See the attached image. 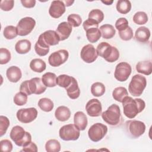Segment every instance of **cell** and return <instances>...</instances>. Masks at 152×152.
I'll list each match as a JSON object with an SVG mask.
<instances>
[{"label":"cell","instance_id":"1","mask_svg":"<svg viewBox=\"0 0 152 152\" xmlns=\"http://www.w3.org/2000/svg\"><path fill=\"white\" fill-rule=\"evenodd\" d=\"M122 103L124 114L129 119L134 118L145 107V102L142 99L140 98L134 99L128 96L124 99Z\"/></svg>","mask_w":152,"mask_h":152},{"label":"cell","instance_id":"2","mask_svg":"<svg viewBox=\"0 0 152 152\" xmlns=\"http://www.w3.org/2000/svg\"><path fill=\"white\" fill-rule=\"evenodd\" d=\"M96 50L97 55L108 62H114L119 58V52L118 49L105 42L100 43L97 45Z\"/></svg>","mask_w":152,"mask_h":152},{"label":"cell","instance_id":"3","mask_svg":"<svg viewBox=\"0 0 152 152\" xmlns=\"http://www.w3.org/2000/svg\"><path fill=\"white\" fill-rule=\"evenodd\" d=\"M11 139L19 147H25L31 141V134L20 126H14L10 134Z\"/></svg>","mask_w":152,"mask_h":152},{"label":"cell","instance_id":"4","mask_svg":"<svg viewBox=\"0 0 152 152\" xmlns=\"http://www.w3.org/2000/svg\"><path fill=\"white\" fill-rule=\"evenodd\" d=\"M102 118L107 124L112 126L118 125L121 119V110L118 105L112 104L107 109L102 113Z\"/></svg>","mask_w":152,"mask_h":152},{"label":"cell","instance_id":"5","mask_svg":"<svg viewBox=\"0 0 152 152\" xmlns=\"http://www.w3.org/2000/svg\"><path fill=\"white\" fill-rule=\"evenodd\" d=\"M146 86L145 77L140 74H136L132 77L128 86V90L132 96L138 97L142 94Z\"/></svg>","mask_w":152,"mask_h":152},{"label":"cell","instance_id":"6","mask_svg":"<svg viewBox=\"0 0 152 152\" xmlns=\"http://www.w3.org/2000/svg\"><path fill=\"white\" fill-rule=\"evenodd\" d=\"M80 130L74 124L62 126L59 131V137L64 141H75L78 139Z\"/></svg>","mask_w":152,"mask_h":152},{"label":"cell","instance_id":"7","mask_svg":"<svg viewBox=\"0 0 152 152\" xmlns=\"http://www.w3.org/2000/svg\"><path fill=\"white\" fill-rule=\"evenodd\" d=\"M126 129L131 137L137 138L142 135L145 131L144 123L137 120H129L125 122Z\"/></svg>","mask_w":152,"mask_h":152},{"label":"cell","instance_id":"8","mask_svg":"<svg viewBox=\"0 0 152 152\" xmlns=\"http://www.w3.org/2000/svg\"><path fill=\"white\" fill-rule=\"evenodd\" d=\"M107 127L102 123H96L90 126L88 131L89 138L93 142L100 141L106 135Z\"/></svg>","mask_w":152,"mask_h":152},{"label":"cell","instance_id":"9","mask_svg":"<svg viewBox=\"0 0 152 152\" xmlns=\"http://www.w3.org/2000/svg\"><path fill=\"white\" fill-rule=\"evenodd\" d=\"M36 26V21L32 17H26L21 18L17 24L18 35L24 36L30 33Z\"/></svg>","mask_w":152,"mask_h":152},{"label":"cell","instance_id":"10","mask_svg":"<svg viewBox=\"0 0 152 152\" xmlns=\"http://www.w3.org/2000/svg\"><path fill=\"white\" fill-rule=\"evenodd\" d=\"M131 66L128 63L121 62L118 64L115 67L114 77L119 81H125L131 75Z\"/></svg>","mask_w":152,"mask_h":152},{"label":"cell","instance_id":"11","mask_svg":"<svg viewBox=\"0 0 152 152\" xmlns=\"http://www.w3.org/2000/svg\"><path fill=\"white\" fill-rule=\"evenodd\" d=\"M18 120L21 123L28 124L33 121L37 116V110L34 107L19 109L16 113Z\"/></svg>","mask_w":152,"mask_h":152},{"label":"cell","instance_id":"12","mask_svg":"<svg viewBox=\"0 0 152 152\" xmlns=\"http://www.w3.org/2000/svg\"><path fill=\"white\" fill-rule=\"evenodd\" d=\"M69 57L68 52L65 49H60L50 54L48 58L50 65L57 67L64 64Z\"/></svg>","mask_w":152,"mask_h":152},{"label":"cell","instance_id":"13","mask_svg":"<svg viewBox=\"0 0 152 152\" xmlns=\"http://www.w3.org/2000/svg\"><path fill=\"white\" fill-rule=\"evenodd\" d=\"M81 59L86 63L94 62L98 56L97 50L91 44H88L83 47L80 52Z\"/></svg>","mask_w":152,"mask_h":152},{"label":"cell","instance_id":"14","mask_svg":"<svg viewBox=\"0 0 152 152\" xmlns=\"http://www.w3.org/2000/svg\"><path fill=\"white\" fill-rule=\"evenodd\" d=\"M86 109L87 114L90 116H99L102 112L101 102L97 99H92L87 103L86 105Z\"/></svg>","mask_w":152,"mask_h":152},{"label":"cell","instance_id":"15","mask_svg":"<svg viewBox=\"0 0 152 152\" xmlns=\"http://www.w3.org/2000/svg\"><path fill=\"white\" fill-rule=\"evenodd\" d=\"M65 12V5L62 1H53L49 9V15L54 18H58Z\"/></svg>","mask_w":152,"mask_h":152},{"label":"cell","instance_id":"16","mask_svg":"<svg viewBox=\"0 0 152 152\" xmlns=\"http://www.w3.org/2000/svg\"><path fill=\"white\" fill-rule=\"evenodd\" d=\"M28 85L31 94H40L46 90V87L43 84L42 79L39 77H34L28 80Z\"/></svg>","mask_w":152,"mask_h":152},{"label":"cell","instance_id":"17","mask_svg":"<svg viewBox=\"0 0 152 152\" xmlns=\"http://www.w3.org/2000/svg\"><path fill=\"white\" fill-rule=\"evenodd\" d=\"M39 37L49 46L58 45L60 41L59 37L56 31L51 30L43 32L39 36Z\"/></svg>","mask_w":152,"mask_h":152},{"label":"cell","instance_id":"18","mask_svg":"<svg viewBox=\"0 0 152 152\" xmlns=\"http://www.w3.org/2000/svg\"><path fill=\"white\" fill-rule=\"evenodd\" d=\"M72 26L68 23L64 21L59 24L56 32L59 37L60 41H63L68 39L72 32Z\"/></svg>","mask_w":152,"mask_h":152},{"label":"cell","instance_id":"19","mask_svg":"<svg viewBox=\"0 0 152 152\" xmlns=\"http://www.w3.org/2000/svg\"><path fill=\"white\" fill-rule=\"evenodd\" d=\"M74 124L80 131L84 130L88 124L87 118L84 112H77L74 116Z\"/></svg>","mask_w":152,"mask_h":152},{"label":"cell","instance_id":"20","mask_svg":"<svg viewBox=\"0 0 152 152\" xmlns=\"http://www.w3.org/2000/svg\"><path fill=\"white\" fill-rule=\"evenodd\" d=\"M6 75L10 82L17 83L21 78L22 72L20 68L18 66H11L7 69Z\"/></svg>","mask_w":152,"mask_h":152},{"label":"cell","instance_id":"21","mask_svg":"<svg viewBox=\"0 0 152 152\" xmlns=\"http://www.w3.org/2000/svg\"><path fill=\"white\" fill-rule=\"evenodd\" d=\"M150 37V30L144 26L140 27L135 33V39L140 43H146L148 41Z\"/></svg>","mask_w":152,"mask_h":152},{"label":"cell","instance_id":"22","mask_svg":"<svg viewBox=\"0 0 152 152\" xmlns=\"http://www.w3.org/2000/svg\"><path fill=\"white\" fill-rule=\"evenodd\" d=\"M68 97L71 99H77L80 94V90L78 87L77 81L75 78H72L71 83L66 88H65Z\"/></svg>","mask_w":152,"mask_h":152},{"label":"cell","instance_id":"23","mask_svg":"<svg viewBox=\"0 0 152 152\" xmlns=\"http://www.w3.org/2000/svg\"><path fill=\"white\" fill-rule=\"evenodd\" d=\"M55 118L59 121L64 122L70 118L71 111L68 107L65 106H59L55 112Z\"/></svg>","mask_w":152,"mask_h":152},{"label":"cell","instance_id":"24","mask_svg":"<svg viewBox=\"0 0 152 152\" xmlns=\"http://www.w3.org/2000/svg\"><path fill=\"white\" fill-rule=\"evenodd\" d=\"M31 42L27 39H22L18 40L15 45V51L19 54H26L31 49Z\"/></svg>","mask_w":152,"mask_h":152},{"label":"cell","instance_id":"25","mask_svg":"<svg viewBox=\"0 0 152 152\" xmlns=\"http://www.w3.org/2000/svg\"><path fill=\"white\" fill-rule=\"evenodd\" d=\"M136 70L139 73L149 75L152 72V63L150 61L138 62L136 65Z\"/></svg>","mask_w":152,"mask_h":152},{"label":"cell","instance_id":"26","mask_svg":"<svg viewBox=\"0 0 152 152\" xmlns=\"http://www.w3.org/2000/svg\"><path fill=\"white\" fill-rule=\"evenodd\" d=\"M49 49L50 46L46 45L42 40V39L39 37L38 40L34 45V50L36 53L40 56H43L49 53Z\"/></svg>","mask_w":152,"mask_h":152},{"label":"cell","instance_id":"27","mask_svg":"<svg viewBox=\"0 0 152 152\" xmlns=\"http://www.w3.org/2000/svg\"><path fill=\"white\" fill-rule=\"evenodd\" d=\"M99 30L102 37L106 39L112 38L116 33V30L114 28V27L109 24H105L101 26Z\"/></svg>","mask_w":152,"mask_h":152},{"label":"cell","instance_id":"28","mask_svg":"<svg viewBox=\"0 0 152 152\" xmlns=\"http://www.w3.org/2000/svg\"><path fill=\"white\" fill-rule=\"evenodd\" d=\"M56 78L55 74L48 72L42 75V81L46 87H53L56 86Z\"/></svg>","mask_w":152,"mask_h":152},{"label":"cell","instance_id":"29","mask_svg":"<svg viewBox=\"0 0 152 152\" xmlns=\"http://www.w3.org/2000/svg\"><path fill=\"white\" fill-rule=\"evenodd\" d=\"M30 67L32 71L36 72H42L46 68V64L44 61L39 58H35L31 61Z\"/></svg>","mask_w":152,"mask_h":152},{"label":"cell","instance_id":"30","mask_svg":"<svg viewBox=\"0 0 152 152\" xmlns=\"http://www.w3.org/2000/svg\"><path fill=\"white\" fill-rule=\"evenodd\" d=\"M86 37L90 43L97 42L101 37V33L98 28L93 27L87 29L86 31Z\"/></svg>","mask_w":152,"mask_h":152},{"label":"cell","instance_id":"31","mask_svg":"<svg viewBox=\"0 0 152 152\" xmlns=\"http://www.w3.org/2000/svg\"><path fill=\"white\" fill-rule=\"evenodd\" d=\"M128 95V91L124 87H118L115 88L112 92V97L114 100L122 103L124 99Z\"/></svg>","mask_w":152,"mask_h":152},{"label":"cell","instance_id":"32","mask_svg":"<svg viewBox=\"0 0 152 152\" xmlns=\"http://www.w3.org/2000/svg\"><path fill=\"white\" fill-rule=\"evenodd\" d=\"M116 10L121 14H126L131 9V3L128 0H119L116 3Z\"/></svg>","mask_w":152,"mask_h":152},{"label":"cell","instance_id":"33","mask_svg":"<svg viewBox=\"0 0 152 152\" xmlns=\"http://www.w3.org/2000/svg\"><path fill=\"white\" fill-rule=\"evenodd\" d=\"M38 106L40 109L46 112H50L54 107V104L53 102L48 98H42L38 102Z\"/></svg>","mask_w":152,"mask_h":152},{"label":"cell","instance_id":"34","mask_svg":"<svg viewBox=\"0 0 152 152\" xmlns=\"http://www.w3.org/2000/svg\"><path fill=\"white\" fill-rule=\"evenodd\" d=\"M91 93L95 97H100L105 93V86L100 82H96L91 86Z\"/></svg>","mask_w":152,"mask_h":152},{"label":"cell","instance_id":"35","mask_svg":"<svg viewBox=\"0 0 152 152\" xmlns=\"http://www.w3.org/2000/svg\"><path fill=\"white\" fill-rule=\"evenodd\" d=\"M61 147L60 142L55 139L48 140L45 144V149L48 152H59Z\"/></svg>","mask_w":152,"mask_h":152},{"label":"cell","instance_id":"36","mask_svg":"<svg viewBox=\"0 0 152 152\" xmlns=\"http://www.w3.org/2000/svg\"><path fill=\"white\" fill-rule=\"evenodd\" d=\"M73 77L66 74L59 75L56 78V84L61 87L66 88L71 83Z\"/></svg>","mask_w":152,"mask_h":152},{"label":"cell","instance_id":"37","mask_svg":"<svg viewBox=\"0 0 152 152\" xmlns=\"http://www.w3.org/2000/svg\"><path fill=\"white\" fill-rule=\"evenodd\" d=\"M3 34L7 39H13L18 35L17 27H14L13 26H8L5 27L3 31Z\"/></svg>","mask_w":152,"mask_h":152},{"label":"cell","instance_id":"38","mask_svg":"<svg viewBox=\"0 0 152 152\" xmlns=\"http://www.w3.org/2000/svg\"><path fill=\"white\" fill-rule=\"evenodd\" d=\"M148 20L147 14L143 11L137 12L133 16V21L138 25L145 24Z\"/></svg>","mask_w":152,"mask_h":152},{"label":"cell","instance_id":"39","mask_svg":"<svg viewBox=\"0 0 152 152\" xmlns=\"http://www.w3.org/2000/svg\"><path fill=\"white\" fill-rule=\"evenodd\" d=\"M88 18L96 21L97 23H101L104 19V14L99 9L92 10L88 14Z\"/></svg>","mask_w":152,"mask_h":152},{"label":"cell","instance_id":"40","mask_svg":"<svg viewBox=\"0 0 152 152\" xmlns=\"http://www.w3.org/2000/svg\"><path fill=\"white\" fill-rule=\"evenodd\" d=\"M68 23L74 27H78L82 23V19L80 15L77 14H71L67 18Z\"/></svg>","mask_w":152,"mask_h":152},{"label":"cell","instance_id":"41","mask_svg":"<svg viewBox=\"0 0 152 152\" xmlns=\"http://www.w3.org/2000/svg\"><path fill=\"white\" fill-rule=\"evenodd\" d=\"M27 102V95L21 91L15 94L14 97V103L17 106L24 105Z\"/></svg>","mask_w":152,"mask_h":152},{"label":"cell","instance_id":"42","mask_svg":"<svg viewBox=\"0 0 152 152\" xmlns=\"http://www.w3.org/2000/svg\"><path fill=\"white\" fill-rule=\"evenodd\" d=\"M10 124V120L7 117L2 115L0 116V137L3 136L6 133Z\"/></svg>","mask_w":152,"mask_h":152},{"label":"cell","instance_id":"43","mask_svg":"<svg viewBox=\"0 0 152 152\" xmlns=\"http://www.w3.org/2000/svg\"><path fill=\"white\" fill-rule=\"evenodd\" d=\"M11 58L10 52L6 48L0 49V64L1 65L7 64Z\"/></svg>","mask_w":152,"mask_h":152},{"label":"cell","instance_id":"44","mask_svg":"<svg viewBox=\"0 0 152 152\" xmlns=\"http://www.w3.org/2000/svg\"><path fill=\"white\" fill-rule=\"evenodd\" d=\"M119 36L122 40H130L133 37V31L131 27L128 26L125 30L119 31Z\"/></svg>","mask_w":152,"mask_h":152},{"label":"cell","instance_id":"45","mask_svg":"<svg viewBox=\"0 0 152 152\" xmlns=\"http://www.w3.org/2000/svg\"><path fill=\"white\" fill-rule=\"evenodd\" d=\"M128 21L127 19L124 17L118 18L115 23V27L118 31H121L126 29L128 27Z\"/></svg>","mask_w":152,"mask_h":152},{"label":"cell","instance_id":"46","mask_svg":"<svg viewBox=\"0 0 152 152\" xmlns=\"http://www.w3.org/2000/svg\"><path fill=\"white\" fill-rule=\"evenodd\" d=\"M1 150L4 152H11L12 150V144L8 140H2L0 141Z\"/></svg>","mask_w":152,"mask_h":152},{"label":"cell","instance_id":"47","mask_svg":"<svg viewBox=\"0 0 152 152\" xmlns=\"http://www.w3.org/2000/svg\"><path fill=\"white\" fill-rule=\"evenodd\" d=\"M14 5V1H1L0 4L1 9L5 11H9L11 10Z\"/></svg>","mask_w":152,"mask_h":152},{"label":"cell","instance_id":"48","mask_svg":"<svg viewBox=\"0 0 152 152\" xmlns=\"http://www.w3.org/2000/svg\"><path fill=\"white\" fill-rule=\"evenodd\" d=\"M83 26L84 30L85 31H86L87 29L90 28H93V27L98 28L99 23L92 19L88 18L87 20H86V21H84V23L83 24Z\"/></svg>","mask_w":152,"mask_h":152},{"label":"cell","instance_id":"49","mask_svg":"<svg viewBox=\"0 0 152 152\" xmlns=\"http://www.w3.org/2000/svg\"><path fill=\"white\" fill-rule=\"evenodd\" d=\"M20 90L21 92H23L24 93H26L27 96L28 95H31V93L30 91V88H29V85H28V80H26L24 81H23L20 86Z\"/></svg>","mask_w":152,"mask_h":152},{"label":"cell","instance_id":"50","mask_svg":"<svg viewBox=\"0 0 152 152\" xmlns=\"http://www.w3.org/2000/svg\"><path fill=\"white\" fill-rule=\"evenodd\" d=\"M21 151L37 152V147L35 143L31 141L28 145H27L25 147H23Z\"/></svg>","mask_w":152,"mask_h":152},{"label":"cell","instance_id":"51","mask_svg":"<svg viewBox=\"0 0 152 152\" xmlns=\"http://www.w3.org/2000/svg\"><path fill=\"white\" fill-rule=\"evenodd\" d=\"M21 3L22 4L23 7L26 8H30L35 6L36 1L35 0H21Z\"/></svg>","mask_w":152,"mask_h":152},{"label":"cell","instance_id":"52","mask_svg":"<svg viewBox=\"0 0 152 152\" xmlns=\"http://www.w3.org/2000/svg\"><path fill=\"white\" fill-rule=\"evenodd\" d=\"M64 3L65 4V7H69V6H71L73 3H74V1H63Z\"/></svg>","mask_w":152,"mask_h":152},{"label":"cell","instance_id":"53","mask_svg":"<svg viewBox=\"0 0 152 152\" xmlns=\"http://www.w3.org/2000/svg\"><path fill=\"white\" fill-rule=\"evenodd\" d=\"M102 2L107 5H110L113 2V1H102Z\"/></svg>","mask_w":152,"mask_h":152}]
</instances>
